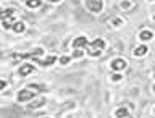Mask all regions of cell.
I'll use <instances>...</instances> for the list:
<instances>
[{
    "mask_svg": "<svg viewBox=\"0 0 155 118\" xmlns=\"http://www.w3.org/2000/svg\"><path fill=\"white\" fill-rule=\"evenodd\" d=\"M104 49H105V41L95 39V41L91 44V47H87V53H89L91 57H99Z\"/></svg>",
    "mask_w": 155,
    "mask_h": 118,
    "instance_id": "cell-1",
    "label": "cell"
},
{
    "mask_svg": "<svg viewBox=\"0 0 155 118\" xmlns=\"http://www.w3.org/2000/svg\"><path fill=\"white\" fill-rule=\"evenodd\" d=\"M42 55V49H36L32 53H28V55H23V53H13V62H19L21 58H37Z\"/></svg>",
    "mask_w": 155,
    "mask_h": 118,
    "instance_id": "cell-2",
    "label": "cell"
},
{
    "mask_svg": "<svg viewBox=\"0 0 155 118\" xmlns=\"http://www.w3.org/2000/svg\"><path fill=\"white\" fill-rule=\"evenodd\" d=\"M32 97H34V92H32V91L23 89V91L18 92V100H19V102H28V100H31Z\"/></svg>",
    "mask_w": 155,
    "mask_h": 118,
    "instance_id": "cell-3",
    "label": "cell"
},
{
    "mask_svg": "<svg viewBox=\"0 0 155 118\" xmlns=\"http://www.w3.org/2000/svg\"><path fill=\"white\" fill-rule=\"evenodd\" d=\"M87 8L91 12H100L102 10V0H87Z\"/></svg>",
    "mask_w": 155,
    "mask_h": 118,
    "instance_id": "cell-4",
    "label": "cell"
},
{
    "mask_svg": "<svg viewBox=\"0 0 155 118\" xmlns=\"http://www.w3.org/2000/svg\"><path fill=\"white\" fill-rule=\"evenodd\" d=\"M57 60V58L55 57H47V58H44V60H41V58H36V60H34V62H36V63H39V65H42V66H47V65H53V62H55Z\"/></svg>",
    "mask_w": 155,
    "mask_h": 118,
    "instance_id": "cell-5",
    "label": "cell"
},
{
    "mask_svg": "<svg viewBox=\"0 0 155 118\" xmlns=\"http://www.w3.org/2000/svg\"><path fill=\"white\" fill-rule=\"evenodd\" d=\"M111 68L113 70H123V68H126V62L124 60H121V58H116V60H113L111 62Z\"/></svg>",
    "mask_w": 155,
    "mask_h": 118,
    "instance_id": "cell-6",
    "label": "cell"
},
{
    "mask_svg": "<svg viewBox=\"0 0 155 118\" xmlns=\"http://www.w3.org/2000/svg\"><path fill=\"white\" fill-rule=\"evenodd\" d=\"M73 47H76V49H81V47H86L87 49V39L84 36H81V37H78L74 42H73Z\"/></svg>",
    "mask_w": 155,
    "mask_h": 118,
    "instance_id": "cell-7",
    "label": "cell"
},
{
    "mask_svg": "<svg viewBox=\"0 0 155 118\" xmlns=\"http://www.w3.org/2000/svg\"><path fill=\"white\" fill-rule=\"evenodd\" d=\"M32 71H34V66L32 65H23L21 68H19V75H23V76L31 75Z\"/></svg>",
    "mask_w": 155,
    "mask_h": 118,
    "instance_id": "cell-8",
    "label": "cell"
},
{
    "mask_svg": "<svg viewBox=\"0 0 155 118\" xmlns=\"http://www.w3.org/2000/svg\"><path fill=\"white\" fill-rule=\"evenodd\" d=\"M44 104H45V99H37V100H34V102H31L29 104V109H39V107H42Z\"/></svg>",
    "mask_w": 155,
    "mask_h": 118,
    "instance_id": "cell-9",
    "label": "cell"
},
{
    "mask_svg": "<svg viewBox=\"0 0 155 118\" xmlns=\"http://www.w3.org/2000/svg\"><path fill=\"white\" fill-rule=\"evenodd\" d=\"M10 16H13V8H8V10H3V12H0V18L3 19H8Z\"/></svg>",
    "mask_w": 155,
    "mask_h": 118,
    "instance_id": "cell-10",
    "label": "cell"
},
{
    "mask_svg": "<svg viewBox=\"0 0 155 118\" xmlns=\"http://www.w3.org/2000/svg\"><path fill=\"white\" fill-rule=\"evenodd\" d=\"M12 29H13V31H15V32H23V31H24V23H21V21H18V23H15Z\"/></svg>",
    "mask_w": 155,
    "mask_h": 118,
    "instance_id": "cell-11",
    "label": "cell"
},
{
    "mask_svg": "<svg viewBox=\"0 0 155 118\" xmlns=\"http://www.w3.org/2000/svg\"><path fill=\"white\" fill-rule=\"evenodd\" d=\"M152 37H153V34L150 31H142L140 32V39H144V41H150Z\"/></svg>",
    "mask_w": 155,
    "mask_h": 118,
    "instance_id": "cell-12",
    "label": "cell"
},
{
    "mask_svg": "<svg viewBox=\"0 0 155 118\" xmlns=\"http://www.w3.org/2000/svg\"><path fill=\"white\" fill-rule=\"evenodd\" d=\"M128 115H129V112L126 109H118V110H116V116H118V118H124Z\"/></svg>",
    "mask_w": 155,
    "mask_h": 118,
    "instance_id": "cell-13",
    "label": "cell"
},
{
    "mask_svg": "<svg viewBox=\"0 0 155 118\" xmlns=\"http://www.w3.org/2000/svg\"><path fill=\"white\" fill-rule=\"evenodd\" d=\"M134 53H136V55H145V53H147V47H145V46H142V47H137V49H136V50H134Z\"/></svg>",
    "mask_w": 155,
    "mask_h": 118,
    "instance_id": "cell-14",
    "label": "cell"
},
{
    "mask_svg": "<svg viewBox=\"0 0 155 118\" xmlns=\"http://www.w3.org/2000/svg\"><path fill=\"white\" fill-rule=\"evenodd\" d=\"M28 7H29V8H37V7H41V0H28Z\"/></svg>",
    "mask_w": 155,
    "mask_h": 118,
    "instance_id": "cell-15",
    "label": "cell"
},
{
    "mask_svg": "<svg viewBox=\"0 0 155 118\" xmlns=\"http://www.w3.org/2000/svg\"><path fill=\"white\" fill-rule=\"evenodd\" d=\"M73 57H74V58H81V57H82V50H79V49H76L74 53H73Z\"/></svg>",
    "mask_w": 155,
    "mask_h": 118,
    "instance_id": "cell-16",
    "label": "cell"
},
{
    "mask_svg": "<svg viewBox=\"0 0 155 118\" xmlns=\"http://www.w3.org/2000/svg\"><path fill=\"white\" fill-rule=\"evenodd\" d=\"M70 60H71L70 57H61L60 58V63H61V65H66V63H70Z\"/></svg>",
    "mask_w": 155,
    "mask_h": 118,
    "instance_id": "cell-17",
    "label": "cell"
},
{
    "mask_svg": "<svg viewBox=\"0 0 155 118\" xmlns=\"http://www.w3.org/2000/svg\"><path fill=\"white\" fill-rule=\"evenodd\" d=\"M111 79H113V81H120L121 76H120V75H113V76H111Z\"/></svg>",
    "mask_w": 155,
    "mask_h": 118,
    "instance_id": "cell-18",
    "label": "cell"
},
{
    "mask_svg": "<svg viewBox=\"0 0 155 118\" xmlns=\"http://www.w3.org/2000/svg\"><path fill=\"white\" fill-rule=\"evenodd\" d=\"M5 86H7V83H5V81H2V79H0V91H2L3 89V87Z\"/></svg>",
    "mask_w": 155,
    "mask_h": 118,
    "instance_id": "cell-19",
    "label": "cell"
},
{
    "mask_svg": "<svg viewBox=\"0 0 155 118\" xmlns=\"http://www.w3.org/2000/svg\"><path fill=\"white\" fill-rule=\"evenodd\" d=\"M50 2H58V0H50Z\"/></svg>",
    "mask_w": 155,
    "mask_h": 118,
    "instance_id": "cell-20",
    "label": "cell"
},
{
    "mask_svg": "<svg viewBox=\"0 0 155 118\" xmlns=\"http://www.w3.org/2000/svg\"><path fill=\"white\" fill-rule=\"evenodd\" d=\"M0 12H2V10H0Z\"/></svg>",
    "mask_w": 155,
    "mask_h": 118,
    "instance_id": "cell-21",
    "label": "cell"
},
{
    "mask_svg": "<svg viewBox=\"0 0 155 118\" xmlns=\"http://www.w3.org/2000/svg\"><path fill=\"white\" fill-rule=\"evenodd\" d=\"M153 75H155V73H153Z\"/></svg>",
    "mask_w": 155,
    "mask_h": 118,
    "instance_id": "cell-22",
    "label": "cell"
}]
</instances>
